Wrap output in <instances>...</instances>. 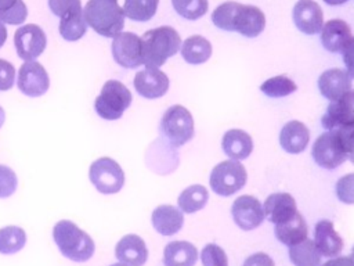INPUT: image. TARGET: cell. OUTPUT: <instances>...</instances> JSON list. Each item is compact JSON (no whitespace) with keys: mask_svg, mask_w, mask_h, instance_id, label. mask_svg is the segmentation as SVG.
<instances>
[{"mask_svg":"<svg viewBox=\"0 0 354 266\" xmlns=\"http://www.w3.org/2000/svg\"><path fill=\"white\" fill-rule=\"evenodd\" d=\"M134 89L140 96L148 100L159 98L169 90V78L159 68L147 66L134 76Z\"/></svg>","mask_w":354,"mask_h":266,"instance_id":"obj_15","label":"cell"},{"mask_svg":"<svg viewBox=\"0 0 354 266\" xmlns=\"http://www.w3.org/2000/svg\"><path fill=\"white\" fill-rule=\"evenodd\" d=\"M314 242L322 256L336 258L342 254L343 238L333 227V222L322 219L317 222L314 229Z\"/></svg>","mask_w":354,"mask_h":266,"instance_id":"obj_19","label":"cell"},{"mask_svg":"<svg viewBox=\"0 0 354 266\" xmlns=\"http://www.w3.org/2000/svg\"><path fill=\"white\" fill-rule=\"evenodd\" d=\"M343 54V62L346 65V72L350 78L354 79V37L350 39V42L344 46L342 50Z\"/></svg>","mask_w":354,"mask_h":266,"instance_id":"obj_41","label":"cell"},{"mask_svg":"<svg viewBox=\"0 0 354 266\" xmlns=\"http://www.w3.org/2000/svg\"><path fill=\"white\" fill-rule=\"evenodd\" d=\"M14 44L19 58L25 61H35L44 51L47 37L39 25L26 24L15 30Z\"/></svg>","mask_w":354,"mask_h":266,"instance_id":"obj_10","label":"cell"},{"mask_svg":"<svg viewBox=\"0 0 354 266\" xmlns=\"http://www.w3.org/2000/svg\"><path fill=\"white\" fill-rule=\"evenodd\" d=\"M28 17V7L22 0H0V21L19 25Z\"/></svg>","mask_w":354,"mask_h":266,"instance_id":"obj_34","label":"cell"},{"mask_svg":"<svg viewBox=\"0 0 354 266\" xmlns=\"http://www.w3.org/2000/svg\"><path fill=\"white\" fill-rule=\"evenodd\" d=\"M171 4L178 15L191 21L203 17L209 8L207 0H171Z\"/></svg>","mask_w":354,"mask_h":266,"instance_id":"obj_35","label":"cell"},{"mask_svg":"<svg viewBox=\"0 0 354 266\" xmlns=\"http://www.w3.org/2000/svg\"><path fill=\"white\" fill-rule=\"evenodd\" d=\"M48 7L59 18L83 10L80 0H48Z\"/></svg>","mask_w":354,"mask_h":266,"instance_id":"obj_39","label":"cell"},{"mask_svg":"<svg viewBox=\"0 0 354 266\" xmlns=\"http://www.w3.org/2000/svg\"><path fill=\"white\" fill-rule=\"evenodd\" d=\"M133 96L130 90L119 80H106L101 89V93L94 101L95 112L106 119H119L123 112L130 107Z\"/></svg>","mask_w":354,"mask_h":266,"instance_id":"obj_6","label":"cell"},{"mask_svg":"<svg viewBox=\"0 0 354 266\" xmlns=\"http://www.w3.org/2000/svg\"><path fill=\"white\" fill-rule=\"evenodd\" d=\"M158 4L159 0H124L123 12L133 21L147 22L155 15Z\"/></svg>","mask_w":354,"mask_h":266,"instance_id":"obj_31","label":"cell"},{"mask_svg":"<svg viewBox=\"0 0 354 266\" xmlns=\"http://www.w3.org/2000/svg\"><path fill=\"white\" fill-rule=\"evenodd\" d=\"M263 211L270 222L278 224L289 220L297 212V206L289 193H274L264 201Z\"/></svg>","mask_w":354,"mask_h":266,"instance_id":"obj_20","label":"cell"},{"mask_svg":"<svg viewBox=\"0 0 354 266\" xmlns=\"http://www.w3.org/2000/svg\"><path fill=\"white\" fill-rule=\"evenodd\" d=\"M321 123L326 130L354 126V89L346 93L342 98L330 101Z\"/></svg>","mask_w":354,"mask_h":266,"instance_id":"obj_14","label":"cell"},{"mask_svg":"<svg viewBox=\"0 0 354 266\" xmlns=\"http://www.w3.org/2000/svg\"><path fill=\"white\" fill-rule=\"evenodd\" d=\"M152 224L162 236H173L178 233L184 224L183 212L173 205H159L151 216Z\"/></svg>","mask_w":354,"mask_h":266,"instance_id":"obj_23","label":"cell"},{"mask_svg":"<svg viewBox=\"0 0 354 266\" xmlns=\"http://www.w3.org/2000/svg\"><path fill=\"white\" fill-rule=\"evenodd\" d=\"M310 141V130L300 121H289L279 133V144L289 154H300Z\"/></svg>","mask_w":354,"mask_h":266,"instance_id":"obj_21","label":"cell"},{"mask_svg":"<svg viewBox=\"0 0 354 266\" xmlns=\"http://www.w3.org/2000/svg\"><path fill=\"white\" fill-rule=\"evenodd\" d=\"M90 181L102 194H115L124 184V172L122 166L109 157H101L90 165Z\"/></svg>","mask_w":354,"mask_h":266,"instance_id":"obj_9","label":"cell"},{"mask_svg":"<svg viewBox=\"0 0 354 266\" xmlns=\"http://www.w3.org/2000/svg\"><path fill=\"white\" fill-rule=\"evenodd\" d=\"M111 266H129V265H126V263H122V262H119V263H113V265H111Z\"/></svg>","mask_w":354,"mask_h":266,"instance_id":"obj_49","label":"cell"},{"mask_svg":"<svg viewBox=\"0 0 354 266\" xmlns=\"http://www.w3.org/2000/svg\"><path fill=\"white\" fill-rule=\"evenodd\" d=\"M58 30L61 36L68 42H76L80 37H83V35L87 30V24L83 15V10L62 17L59 21Z\"/></svg>","mask_w":354,"mask_h":266,"instance_id":"obj_30","label":"cell"},{"mask_svg":"<svg viewBox=\"0 0 354 266\" xmlns=\"http://www.w3.org/2000/svg\"><path fill=\"white\" fill-rule=\"evenodd\" d=\"M350 260H351V263H353V266H354V245H353V248H351V254H350Z\"/></svg>","mask_w":354,"mask_h":266,"instance_id":"obj_48","label":"cell"},{"mask_svg":"<svg viewBox=\"0 0 354 266\" xmlns=\"http://www.w3.org/2000/svg\"><path fill=\"white\" fill-rule=\"evenodd\" d=\"M203 266H228V259L221 247L217 244H206L201 252Z\"/></svg>","mask_w":354,"mask_h":266,"instance_id":"obj_36","label":"cell"},{"mask_svg":"<svg viewBox=\"0 0 354 266\" xmlns=\"http://www.w3.org/2000/svg\"><path fill=\"white\" fill-rule=\"evenodd\" d=\"M354 143V126L326 130L313 144L311 155L317 165L324 169H335L347 158Z\"/></svg>","mask_w":354,"mask_h":266,"instance_id":"obj_2","label":"cell"},{"mask_svg":"<svg viewBox=\"0 0 354 266\" xmlns=\"http://www.w3.org/2000/svg\"><path fill=\"white\" fill-rule=\"evenodd\" d=\"M212 51L213 48L210 42L201 35H194L187 37L181 46L183 58L188 64H194V65L206 62L210 58Z\"/></svg>","mask_w":354,"mask_h":266,"instance_id":"obj_27","label":"cell"},{"mask_svg":"<svg viewBox=\"0 0 354 266\" xmlns=\"http://www.w3.org/2000/svg\"><path fill=\"white\" fill-rule=\"evenodd\" d=\"M336 195L343 204H354V172L342 176L336 181Z\"/></svg>","mask_w":354,"mask_h":266,"instance_id":"obj_37","label":"cell"},{"mask_svg":"<svg viewBox=\"0 0 354 266\" xmlns=\"http://www.w3.org/2000/svg\"><path fill=\"white\" fill-rule=\"evenodd\" d=\"M53 238L61 254L75 262L88 260L95 249L93 238L71 220H59L53 229Z\"/></svg>","mask_w":354,"mask_h":266,"instance_id":"obj_5","label":"cell"},{"mask_svg":"<svg viewBox=\"0 0 354 266\" xmlns=\"http://www.w3.org/2000/svg\"><path fill=\"white\" fill-rule=\"evenodd\" d=\"M83 15L86 24L105 37H115L124 26V12L118 0H88Z\"/></svg>","mask_w":354,"mask_h":266,"instance_id":"obj_4","label":"cell"},{"mask_svg":"<svg viewBox=\"0 0 354 266\" xmlns=\"http://www.w3.org/2000/svg\"><path fill=\"white\" fill-rule=\"evenodd\" d=\"M212 22L223 30L238 32L245 37H256L266 28V15L256 6L225 1L212 12Z\"/></svg>","mask_w":354,"mask_h":266,"instance_id":"obj_1","label":"cell"},{"mask_svg":"<svg viewBox=\"0 0 354 266\" xmlns=\"http://www.w3.org/2000/svg\"><path fill=\"white\" fill-rule=\"evenodd\" d=\"M17 85L18 89L29 97L43 96L50 86L48 73L40 62L25 61L19 66Z\"/></svg>","mask_w":354,"mask_h":266,"instance_id":"obj_12","label":"cell"},{"mask_svg":"<svg viewBox=\"0 0 354 266\" xmlns=\"http://www.w3.org/2000/svg\"><path fill=\"white\" fill-rule=\"evenodd\" d=\"M160 126L163 136L174 148L184 145L194 137V118L180 104L171 105L165 111Z\"/></svg>","mask_w":354,"mask_h":266,"instance_id":"obj_7","label":"cell"},{"mask_svg":"<svg viewBox=\"0 0 354 266\" xmlns=\"http://www.w3.org/2000/svg\"><path fill=\"white\" fill-rule=\"evenodd\" d=\"M248 180L245 166L235 159H228L217 163L210 173L212 190L223 197H230L243 188Z\"/></svg>","mask_w":354,"mask_h":266,"instance_id":"obj_8","label":"cell"},{"mask_svg":"<svg viewBox=\"0 0 354 266\" xmlns=\"http://www.w3.org/2000/svg\"><path fill=\"white\" fill-rule=\"evenodd\" d=\"M293 22L306 35H315L324 26V12L314 0H299L293 7Z\"/></svg>","mask_w":354,"mask_h":266,"instance_id":"obj_16","label":"cell"},{"mask_svg":"<svg viewBox=\"0 0 354 266\" xmlns=\"http://www.w3.org/2000/svg\"><path fill=\"white\" fill-rule=\"evenodd\" d=\"M243 266H275V263L266 252H256L245 259Z\"/></svg>","mask_w":354,"mask_h":266,"instance_id":"obj_42","label":"cell"},{"mask_svg":"<svg viewBox=\"0 0 354 266\" xmlns=\"http://www.w3.org/2000/svg\"><path fill=\"white\" fill-rule=\"evenodd\" d=\"M324 1L329 6H340V4H344L347 0H324Z\"/></svg>","mask_w":354,"mask_h":266,"instance_id":"obj_45","label":"cell"},{"mask_svg":"<svg viewBox=\"0 0 354 266\" xmlns=\"http://www.w3.org/2000/svg\"><path fill=\"white\" fill-rule=\"evenodd\" d=\"M113 60L123 68H137L142 64L141 37L133 32H120L112 40Z\"/></svg>","mask_w":354,"mask_h":266,"instance_id":"obj_11","label":"cell"},{"mask_svg":"<svg viewBox=\"0 0 354 266\" xmlns=\"http://www.w3.org/2000/svg\"><path fill=\"white\" fill-rule=\"evenodd\" d=\"M318 89L326 100L336 101L351 90V78L340 68L326 69L318 78Z\"/></svg>","mask_w":354,"mask_h":266,"instance_id":"obj_17","label":"cell"},{"mask_svg":"<svg viewBox=\"0 0 354 266\" xmlns=\"http://www.w3.org/2000/svg\"><path fill=\"white\" fill-rule=\"evenodd\" d=\"M351 37V29L343 19H329L321 29L322 46L330 53H340Z\"/></svg>","mask_w":354,"mask_h":266,"instance_id":"obj_22","label":"cell"},{"mask_svg":"<svg viewBox=\"0 0 354 266\" xmlns=\"http://www.w3.org/2000/svg\"><path fill=\"white\" fill-rule=\"evenodd\" d=\"M17 184L18 179L15 172L6 165H0V198H7L14 194Z\"/></svg>","mask_w":354,"mask_h":266,"instance_id":"obj_38","label":"cell"},{"mask_svg":"<svg viewBox=\"0 0 354 266\" xmlns=\"http://www.w3.org/2000/svg\"><path fill=\"white\" fill-rule=\"evenodd\" d=\"M274 233L279 242L288 247H293L307 238L308 227L304 218L296 212L289 220L275 224Z\"/></svg>","mask_w":354,"mask_h":266,"instance_id":"obj_26","label":"cell"},{"mask_svg":"<svg viewBox=\"0 0 354 266\" xmlns=\"http://www.w3.org/2000/svg\"><path fill=\"white\" fill-rule=\"evenodd\" d=\"M198 249L189 241H171L163 249L165 266H195Z\"/></svg>","mask_w":354,"mask_h":266,"instance_id":"obj_25","label":"cell"},{"mask_svg":"<svg viewBox=\"0 0 354 266\" xmlns=\"http://www.w3.org/2000/svg\"><path fill=\"white\" fill-rule=\"evenodd\" d=\"M321 266H353V263L348 256H336V258L325 262Z\"/></svg>","mask_w":354,"mask_h":266,"instance_id":"obj_43","label":"cell"},{"mask_svg":"<svg viewBox=\"0 0 354 266\" xmlns=\"http://www.w3.org/2000/svg\"><path fill=\"white\" fill-rule=\"evenodd\" d=\"M231 213L235 224L245 231L259 227L266 218L260 201L249 194L241 195L232 202Z\"/></svg>","mask_w":354,"mask_h":266,"instance_id":"obj_13","label":"cell"},{"mask_svg":"<svg viewBox=\"0 0 354 266\" xmlns=\"http://www.w3.org/2000/svg\"><path fill=\"white\" fill-rule=\"evenodd\" d=\"M180 46L181 37L174 28L165 25L149 29L141 36L142 64L153 68L162 66L180 50Z\"/></svg>","mask_w":354,"mask_h":266,"instance_id":"obj_3","label":"cell"},{"mask_svg":"<svg viewBox=\"0 0 354 266\" xmlns=\"http://www.w3.org/2000/svg\"><path fill=\"white\" fill-rule=\"evenodd\" d=\"M14 79H15L14 65L0 58V91L10 90L14 85Z\"/></svg>","mask_w":354,"mask_h":266,"instance_id":"obj_40","label":"cell"},{"mask_svg":"<svg viewBox=\"0 0 354 266\" xmlns=\"http://www.w3.org/2000/svg\"><path fill=\"white\" fill-rule=\"evenodd\" d=\"M209 200V191L202 184H192L181 191L178 195V208L184 213H194L201 211Z\"/></svg>","mask_w":354,"mask_h":266,"instance_id":"obj_28","label":"cell"},{"mask_svg":"<svg viewBox=\"0 0 354 266\" xmlns=\"http://www.w3.org/2000/svg\"><path fill=\"white\" fill-rule=\"evenodd\" d=\"M4 119H6V114H4V109L0 107V127H1L3 123H4Z\"/></svg>","mask_w":354,"mask_h":266,"instance_id":"obj_47","label":"cell"},{"mask_svg":"<svg viewBox=\"0 0 354 266\" xmlns=\"http://www.w3.org/2000/svg\"><path fill=\"white\" fill-rule=\"evenodd\" d=\"M348 159L354 163V143L351 144V147H350V151H348Z\"/></svg>","mask_w":354,"mask_h":266,"instance_id":"obj_46","label":"cell"},{"mask_svg":"<svg viewBox=\"0 0 354 266\" xmlns=\"http://www.w3.org/2000/svg\"><path fill=\"white\" fill-rule=\"evenodd\" d=\"M26 234L18 226H6L0 229V254L11 255L24 248Z\"/></svg>","mask_w":354,"mask_h":266,"instance_id":"obj_32","label":"cell"},{"mask_svg":"<svg viewBox=\"0 0 354 266\" xmlns=\"http://www.w3.org/2000/svg\"><path fill=\"white\" fill-rule=\"evenodd\" d=\"M321 252L313 240L304 241L289 247V259L295 266H321Z\"/></svg>","mask_w":354,"mask_h":266,"instance_id":"obj_29","label":"cell"},{"mask_svg":"<svg viewBox=\"0 0 354 266\" xmlns=\"http://www.w3.org/2000/svg\"><path fill=\"white\" fill-rule=\"evenodd\" d=\"M115 256L119 262L129 266H142L148 259V249L140 236L127 234L118 241Z\"/></svg>","mask_w":354,"mask_h":266,"instance_id":"obj_18","label":"cell"},{"mask_svg":"<svg viewBox=\"0 0 354 266\" xmlns=\"http://www.w3.org/2000/svg\"><path fill=\"white\" fill-rule=\"evenodd\" d=\"M223 151L235 161L246 159L253 151V140L242 129H230L224 133L221 141Z\"/></svg>","mask_w":354,"mask_h":266,"instance_id":"obj_24","label":"cell"},{"mask_svg":"<svg viewBox=\"0 0 354 266\" xmlns=\"http://www.w3.org/2000/svg\"><path fill=\"white\" fill-rule=\"evenodd\" d=\"M260 90L268 97L279 98V97H285V96H289L293 91H296L297 86L290 78H288L285 75H278V76H272V78L267 79L266 82H263L260 86Z\"/></svg>","mask_w":354,"mask_h":266,"instance_id":"obj_33","label":"cell"},{"mask_svg":"<svg viewBox=\"0 0 354 266\" xmlns=\"http://www.w3.org/2000/svg\"><path fill=\"white\" fill-rule=\"evenodd\" d=\"M6 39H7V28L4 22L0 21V47L6 43Z\"/></svg>","mask_w":354,"mask_h":266,"instance_id":"obj_44","label":"cell"}]
</instances>
